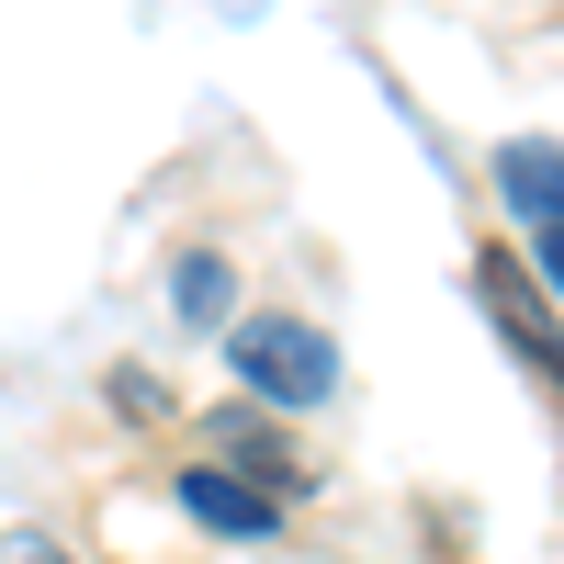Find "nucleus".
<instances>
[{
  "label": "nucleus",
  "mask_w": 564,
  "mask_h": 564,
  "mask_svg": "<svg viewBox=\"0 0 564 564\" xmlns=\"http://www.w3.org/2000/svg\"><path fill=\"white\" fill-rule=\"evenodd\" d=\"M226 361H238V384L271 395V406H327L339 395V339H327L316 316H238L226 327Z\"/></svg>",
  "instance_id": "nucleus-1"
},
{
  "label": "nucleus",
  "mask_w": 564,
  "mask_h": 564,
  "mask_svg": "<svg viewBox=\"0 0 564 564\" xmlns=\"http://www.w3.org/2000/svg\"><path fill=\"white\" fill-rule=\"evenodd\" d=\"M497 193H508V215H520L531 238H553L564 226V135H508L497 148Z\"/></svg>",
  "instance_id": "nucleus-2"
},
{
  "label": "nucleus",
  "mask_w": 564,
  "mask_h": 564,
  "mask_svg": "<svg viewBox=\"0 0 564 564\" xmlns=\"http://www.w3.org/2000/svg\"><path fill=\"white\" fill-rule=\"evenodd\" d=\"M181 508H193L204 531H226V542H271L282 531V497L249 486V475H226V463H193V475H181Z\"/></svg>",
  "instance_id": "nucleus-3"
},
{
  "label": "nucleus",
  "mask_w": 564,
  "mask_h": 564,
  "mask_svg": "<svg viewBox=\"0 0 564 564\" xmlns=\"http://www.w3.org/2000/svg\"><path fill=\"white\" fill-rule=\"evenodd\" d=\"M486 305H497V327H508V350H520L542 384L564 395V339H553V316L520 294V271H508V249H486Z\"/></svg>",
  "instance_id": "nucleus-4"
},
{
  "label": "nucleus",
  "mask_w": 564,
  "mask_h": 564,
  "mask_svg": "<svg viewBox=\"0 0 564 564\" xmlns=\"http://www.w3.org/2000/svg\"><path fill=\"white\" fill-rule=\"evenodd\" d=\"M215 441H226V452H238V463H271V475H282V486H305V463H294V452H282V430H271V417H215Z\"/></svg>",
  "instance_id": "nucleus-5"
},
{
  "label": "nucleus",
  "mask_w": 564,
  "mask_h": 564,
  "mask_svg": "<svg viewBox=\"0 0 564 564\" xmlns=\"http://www.w3.org/2000/svg\"><path fill=\"white\" fill-rule=\"evenodd\" d=\"M181 316H193V327H204V316H226V260H215V249L181 260Z\"/></svg>",
  "instance_id": "nucleus-6"
},
{
  "label": "nucleus",
  "mask_w": 564,
  "mask_h": 564,
  "mask_svg": "<svg viewBox=\"0 0 564 564\" xmlns=\"http://www.w3.org/2000/svg\"><path fill=\"white\" fill-rule=\"evenodd\" d=\"M0 564H68V542H45V531H0Z\"/></svg>",
  "instance_id": "nucleus-7"
},
{
  "label": "nucleus",
  "mask_w": 564,
  "mask_h": 564,
  "mask_svg": "<svg viewBox=\"0 0 564 564\" xmlns=\"http://www.w3.org/2000/svg\"><path fill=\"white\" fill-rule=\"evenodd\" d=\"M531 271H542V294H564V226H553V238H531Z\"/></svg>",
  "instance_id": "nucleus-8"
}]
</instances>
